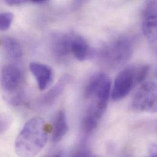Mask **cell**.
<instances>
[{
	"label": "cell",
	"mask_w": 157,
	"mask_h": 157,
	"mask_svg": "<svg viewBox=\"0 0 157 157\" xmlns=\"http://www.w3.org/2000/svg\"><path fill=\"white\" fill-rule=\"evenodd\" d=\"M13 20V14L10 12L0 13V31H6L9 29Z\"/></svg>",
	"instance_id": "5bb4252c"
},
{
	"label": "cell",
	"mask_w": 157,
	"mask_h": 157,
	"mask_svg": "<svg viewBox=\"0 0 157 157\" xmlns=\"http://www.w3.org/2000/svg\"><path fill=\"white\" fill-rule=\"evenodd\" d=\"M29 67L40 90H45L51 86L54 78V73L50 67L40 63L33 62L30 63Z\"/></svg>",
	"instance_id": "ba28073f"
},
{
	"label": "cell",
	"mask_w": 157,
	"mask_h": 157,
	"mask_svg": "<svg viewBox=\"0 0 157 157\" xmlns=\"http://www.w3.org/2000/svg\"><path fill=\"white\" fill-rule=\"evenodd\" d=\"M48 129L45 121L39 117L29 120L20 132L15 143V151L20 157H34L45 146Z\"/></svg>",
	"instance_id": "6da1fadb"
},
{
	"label": "cell",
	"mask_w": 157,
	"mask_h": 157,
	"mask_svg": "<svg viewBox=\"0 0 157 157\" xmlns=\"http://www.w3.org/2000/svg\"><path fill=\"white\" fill-rule=\"evenodd\" d=\"M111 80L103 72L93 74L87 82L84 95L90 101L87 109L103 116L105 113L111 90Z\"/></svg>",
	"instance_id": "7a4b0ae2"
},
{
	"label": "cell",
	"mask_w": 157,
	"mask_h": 157,
	"mask_svg": "<svg viewBox=\"0 0 157 157\" xmlns=\"http://www.w3.org/2000/svg\"><path fill=\"white\" fill-rule=\"evenodd\" d=\"M76 154L74 155L75 156H79V157H86L90 156L92 154H90L89 147L87 146V142L86 139H84L79 145L76 150Z\"/></svg>",
	"instance_id": "2e32d148"
},
{
	"label": "cell",
	"mask_w": 157,
	"mask_h": 157,
	"mask_svg": "<svg viewBox=\"0 0 157 157\" xmlns=\"http://www.w3.org/2000/svg\"><path fill=\"white\" fill-rule=\"evenodd\" d=\"M71 52L79 61H84L88 59L92 55V50L87 42L78 35L73 36Z\"/></svg>",
	"instance_id": "8fae6325"
},
{
	"label": "cell",
	"mask_w": 157,
	"mask_h": 157,
	"mask_svg": "<svg viewBox=\"0 0 157 157\" xmlns=\"http://www.w3.org/2000/svg\"><path fill=\"white\" fill-rule=\"evenodd\" d=\"M23 81V73L20 69L13 64L4 66L1 71V82L6 99L19 94Z\"/></svg>",
	"instance_id": "8992f818"
},
{
	"label": "cell",
	"mask_w": 157,
	"mask_h": 157,
	"mask_svg": "<svg viewBox=\"0 0 157 157\" xmlns=\"http://www.w3.org/2000/svg\"><path fill=\"white\" fill-rule=\"evenodd\" d=\"M48 0H31V1L34 3H43L46 2Z\"/></svg>",
	"instance_id": "d6986e66"
},
{
	"label": "cell",
	"mask_w": 157,
	"mask_h": 157,
	"mask_svg": "<svg viewBox=\"0 0 157 157\" xmlns=\"http://www.w3.org/2000/svg\"><path fill=\"white\" fill-rule=\"evenodd\" d=\"M149 70L147 65H133L122 70L113 82L110 96L112 100L119 101L124 98L136 86L144 81Z\"/></svg>",
	"instance_id": "3957f363"
},
{
	"label": "cell",
	"mask_w": 157,
	"mask_h": 157,
	"mask_svg": "<svg viewBox=\"0 0 157 157\" xmlns=\"http://www.w3.org/2000/svg\"><path fill=\"white\" fill-rule=\"evenodd\" d=\"M4 49L7 55L11 58L18 59L23 54V48L20 42L14 37L6 36L2 40Z\"/></svg>",
	"instance_id": "4fadbf2b"
},
{
	"label": "cell",
	"mask_w": 157,
	"mask_h": 157,
	"mask_svg": "<svg viewBox=\"0 0 157 157\" xmlns=\"http://www.w3.org/2000/svg\"><path fill=\"white\" fill-rule=\"evenodd\" d=\"M12 122V117L10 114L6 113H0V135L8 130Z\"/></svg>",
	"instance_id": "9a60e30c"
},
{
	"label": "cell",
	"mask_w": 157,
	"mask_h": 157,
	"mask_svg": "<svg viewBox=\"0 0 157 157\" xmlns=\"http://www.w3.org/2000/svg\"><path fill=\"white\" fill-rule=\"evenodd\" d=\"M135 42L133 38L123 36L106 44L100 53L103 63L111 69H116L125 64L131 58Z\"/></svg>",
	"instance_id": "277c9868"
},
{
	"label": "cell",
	"mask_w": 157,
	"mask_h": 157,
	"mask_svg": "<svg viewBox=\"0 0 157 157\" xmlns=\"http://www.w3.org/2000/svg\"><path fill=\"white\" fill-rule=\"evenodd\" d=\"M4 2L10 6H20L22 5L26 2H28L29 0H4Z\"/></svg>",
	"instance_id": "e0dca14e"
},
{
	"label": "cell",
	"mask_w": 157,
	"mask_h": 157,
	"mask_svg": "<svg viewBox=\"0 0 157 157\" xmlns=\"http://www.w3.org/2000/svg\"><path fill=\"white\" fill-rule=\"evenodd\" d=\"M132 108L137 111L156 113L157 111V85L152 81L143 82L135 94Z\"/></svg>",
	"instance_id": "5b68a950"
},
{
	"label": "cell",
	"mask_w": 157,
	"mask_h": 157,
	"mask_svg": "<svg viewBox=\"0 0 157 157\" xmlns=\"http://www.w3.org/2000/svg\"><path fill=\"white\" fill-rule=\"evenodd\" d=\"M74 34H58L52 38V50L57 58H63L71 52V42Z\"/></svg>",
	"instance_id": "9c48e42d"
},
{
	"label": "cell",
	"mask_w": 157,
	"mask_h": 157,
	"mask_svg": "<svg viewBox=\"0 0 157 157\" xmlns=\"http://www.w3.org/2000/svg\"><path fill=\"white\" fill-rule=\"evenodd\" d=\"M69 76H63L53 87L50 88L47 92L40 97L39 100L40 103L45 106H50L55 103L63 94L69 81Z\"/></svg>",
	"instance_id": "30bf717a"
},
{
	"label": "cell",
	"mask_w": 157,
	"mask_h": 157,
	"mask_svg": "<svg viewBox=\"0 0 157 157\" xmlns=\"http://www.w3.org/2000/svg\"><path fill=\"white\" fill-rule=\"evenodd\" d=\"M52 130V141L54 143L61 141L69 131L66 114L64 110H59L54 119Z\"/></svg>",
	"instance_id": "7c38bea8"
},
{
	"label": "cell",
	"mask_w": 157,
	"mask_h": 157,
	"mask_svg": "<svg viewBox=\"0 0 157 157\" xmlns=\"http://www.w3.org/2000/svg\"><path fill=\"white\" fill-rule=\"evenodd\" d=\"M149 154L151 157H156L157 156V145L155 143H151L149 146Z\"/></svg>",
	"instance_id": "ac0fdd59"
},
{
	"label": "cell",
	"mask_w": 157,
	"mask_h": 157,
	"mask_svg": "<svg viewBox=\"0 0 157 157\" xmlns=\"http://www.w3.org/2000/svg\"><path fill=\"white\" fill-rule=\"evenodd\" d=\"M157 1L147 0L143 12V31L151 43L157 40Z\"/></svg>",
	"instance_id": "52a82bcc"
}]
</instances>
